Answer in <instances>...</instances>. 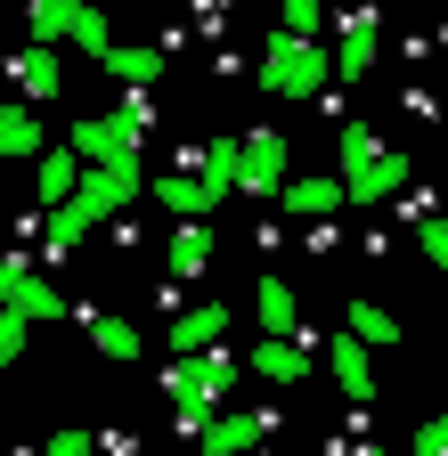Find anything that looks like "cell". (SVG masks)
I'll return each mask as SVG.
<instances>
[{"label":"cell","instance_id":"6da1fadb","mask_svg":"<svg viewBox=\"0 0 448 456\" xmlns=\"http://www.w3.org/2000/svg\"><path fill=\"white\" fill-rule=\"evenodd\" d=\"M163 391H172V408H180V432H204L220 416V399L237 391L229 342H220V351H196V359H172V367H163Z\"/></svg>","mask_w":448,"mask_h":456},{"label":"cell","instance_id":"7a4b0ae2","mask_svg":"<svg viewBox=\"0 0 448 456\" xmlns=\"http://www.w3.org/2000/svg\"><path fill=\"white\" fill-rule=\"evenodd\" d=\"M326 74H334V49L326 41H302V33H269L261 66H253L261 98H318Z\"/></svg>","mask_w":448,"mask_h":456},{"label":"cell","instance_id":"3957f363","mask_svg":"<svg viewBox=\"0 0 448 456\" xmlns=\"http://www.w3.org/2000/svg\"><path fill=\"white\" fill-rule=\"evenodd\" d=\"M139 123H147V90H123L106 114H82L66 147L82 163H139Z\"/></svg>","mask_w":448,"mask_h":456},{"label":"cell","instance_id":"277c9868","mask_svg":"<svg viewBox=\"0 0 448 456\" xmlns=\"http://www.w3.org/2000/svg\"><path fill=\"white\" fill-rule=\"evenodd\" d=\"M0 302H9V310H25L33 326H58V318H74V302H66L49 277H33V269H25V253H9V261H0Z\"/></svg>","mask_w":448,"mask_h":456},{"label":"cell","instance_id":"5b68a950","mask_svg":"<svg viewBox=\"0 0 448 456\" xmlns=\"http://www.w3.org/2000/svg\"><path fill=\"white\" fill-rule=\"evenodd\" d=\"M139 196H147V171H139V163H90V171H82V204H90L98 220H115V212L139 204Z\"/></svg>","mask_w":448,"mask_h":456},{"label":"cell","instance_id":"8992f818","mask_svg":"<svg viewBox=\"0 0 448 456\" xmlns=\"http://www.w3.org/2000/svg\"><path fill=\"white\" fill-rule=\"evenodd\" d=\"M196 440H204V456H253V448H269V440H277V416H269V408H245V416H212Z\"/></svg>","mask_w":448,"mask_h":456},{"label":"cell","instance_id":"52a82bcc","mask_svg":"<svg viewBox=\"0 0 448 456\" xmlns=\"http://www.w3.org/2000/svg\"><path fill=\"white\" fill-rule=\"evenodd\" d=\"M286 131H245V196H286Z\"/></svg>","mask_w":448,"mask_h":456},{"label":"cell","instance_id":"ba28073f","mask_svg":"<svg viewBox=\"0 0 448 456\" xmlns=\"http://www.w3.org/2000/svg\"><path fill=\"white\" fill-rule=\"evenodd\" d=\"M82 171H90V163H82L74 147H49V155L33 163V204H41V220L58 212V204H74V196H82Z\"/></svg>","mask_w":448,"mask_h":456},{"label":"cell","instance_id":"9c48e42d","mask_svg":"<svg viewBox=\"0 0 448 456\" xmlns=\"http://www.w3.org/2000/svg\"><path fill=\"white\" fill-rule=\"evenodd\" d=\"M408 180H416V163L383 147L375 163H359V171H343V196H351V204H391V196H400Z\"/></svg>","mask_w":448,"mask_h":456},{"label":"cell","instance_id":"30bf717a","mask_svg":"<svg viewBox=\"0 0 448 456\" xmlns=\"http://www.w3.org/2000/svg\"><path fill=\"white\" fill-rule=\"evenodd\" d=\"M172 359H196V351H220V342H229V302H196V310H180L172 318Z\"/></svg>","mask_w":448,"mask_h":456},{"label":"cell","instance_id":"8fae6325","mask_svg":"<svg viewBox=\"0 0 448 456\" xmlns=\"http://www.w3.org/2000/svg\"><path fill=\"white\" fill-rule=\"evenodd\" d=\"M367 351H375V342H359L351 326L326 342V367H334V383H343V399H359V408L375 399V359H367Z\"/></svg>","mask_w":448,"mask_h":456},{"label":"cell","instance_id":"7c38bea8","mask_svg":"<svg viewBox=\"0 0 448 456\" xmlns=\"http://www.w3.org/2000/svg\"><path fill=\"white\" fill-rule=\"evenodd\" d=\"M0 155H9V163H41L49 155V131H41L33 98H9V106H0Z\"/></svg>","mask_w":448,"mask_h":456},{"label":"cell","instance_id":"4fadbf2b","mask_svg":"<svg viewBox=\"0 0 448 456\" xmlns=\"http://www.w3.org/2000/svg\"><path fill=\"white\" fill-rule=\"evenodd\" d=\"M277 204H286L294 220H326L334 204H351V196H343V171H294V180H286V196H277Z\"/></svg>","mask_w":448,"mask_h":456},{"label":"cell","instance_id":"5bb4252c","mask_svg":"<svg viewBox=\"0 0 448 456\" xmlns=\"http://www.w3.org/2000/svg\"><path fill=\"white\" fill-rule=\"evenodd\" d=\"M334 33H343V41H334V74H343V82H359V74L375 66V9H351Z\"/></svg>","mask_w":448,"mask_h":456},{"label":"cell","instance_id":"9a60e30c","mask_svg":"<svg viewBox=\"0 0 448 456\" xmlns=\"http://www.w3.org/2000/svg\"><path fill=\"white\" fill-rule=\"evenodd\" d=\"M155 204L172 212V220H204V212H220V196L196 180V171H155Z\"/></svg>","mask_w":448,"mask_h":456},{"label":"cell","instance_id":"2e32d148","mask_svg":"<svg viewBox=\"0 0 448 456\" xmlns=\"http://www.w3.org/2000/svg\"><path fill=\"white\" fill-rule=\"evenodd\" d=\"M9 74H17V90H25V98H58V82H66V74H58V49H49V41H25Z\"/></svg>","mask_w":448,"mask_h":456},{"label":"cell","instance_id":"e0dca14e","mask_svg":"<svg viewBox=\"0 0 448 456\" xmlns=\"http://www.w3.org/2000/svg\"><path fill=\"white\" fill-rule=\"evenodd\" d=\"M196 180H204L212 196H229V188L245 180V139H212V147L196 155Z\"/></svg>","mask_w":448,"mask_h":456},{"label":"cell","instance_id":"ac0fdd59","mask_svg":"<svg viewBox=\"0 0 448 456\" xmlns=\"http://www.w3.org/2000/svg\"><path fill=\"white\" fill-rule=\"evenodd\" d=\"M90 228H98V212H90L82 196H74V204H58V212L41 220V253H74V245L90 237Z\"/></svg>","mask_w":448,"mask_h":456},{"label":"cell","instance_id":"d6986e66","mask_svg":"<svg viewBox=\"0 0 448 456\" xmlns=\"http://www.w3.org/2000/svg\"><path fill=\"white\" fill-rule=\"evenodd\" d=\"M253 375H261V383H302L310 359H302V342H294V334H269L261 351H253Z\"/></svg>","mask_w":448,"mask_h":456},{"label":"cell","instance_id":"ffe728a7","mask_svg":"<svg viewBox=\"0 0 448 456\" xmlns=\"http://www.w3.org/2000/svg\"><path fill=\"white\" fill-rule=\"evenodd\" d=\"M106 74H115L123 90H147V82L163 74V49H147V41H115V49H106Z\"/></svg>","mask_w":448,"mask_h":456},{"label":"cell","instance_id":"44dd1931","mask_svg":"<svg viewBox=\"0 0 448 456\" xmlns=\"http://www.w3.org/2000/svg\"><path fill=\"white\" fill-rule=\"evenodd\" d=\"M90 0H25V33L33 41H74V17Z\"/></svg>","mask_w":448,"mask_h":456},{"label":"cell","instance_id":"7402d4cb","mask_svg":"<svg viewBox=\"0 0 448 456\" xmlns=\"http://www.w3.org/2000/svg\"><path fill=\"white\" fill-rule=\"evenodd\" d=\"M163 261H172V277H196V269L212 261V228H204V220H180L172 245H163Z\"/></svg>","mask_w":448,"mask_h":456},{"label":"cell","instance_id":"603a6c76","mask_svg":"<svg viewBox=\"0 0 448 456\" xmlns=\"http://www.w3.org/2000/svg\"><path fill=\"white\" fill-rule=\"evenodd\" d=\"M294 310H302V302H294L286 277H261V285H253V318H261L269 334H294Z\"/></svg>","mask_w":448,"mask_h":456},{"label":"cell","instance_id":"cb8c5ba5","mask_svg":"<svg viewBox=\"0 0 448 456\" xmlns=\"http://www.w3.org/2000/svg\"><path fill=\"white\" fill-rule=\"evenodd\" d=\"M343 326H351L359 342H375V351H383V342H400V318H391L383 302H359V294H351V310H343Z\"/></svg>","mask_w":448,"mask_h":456},{"label":"cell","instance_id":"d4e9b609","mask_svg":"<svg viewBox=\"0 0 448 456\" xmlns=\"http://www.w3.org/2000/svg\"><path fill=\"white\" fill-rule=\"evenodd\" d=\"M90 351H106V359H139V326H123V318H90Z\"/></svg>","mask_w":448,"mask_h":456},{"label":"cell","instance_id":"484cf974","mask_svg":"<svg viewBox=\"0 0 448 456\" xmlns=\"http://www.w3.org/2000/svg\"><path fill=\"white\" fill-rule=\"evenodd\" d=\"M74 49H90L98 66H106V49H115V25H106V9H98V0H90V9L74 17Z\"/></svg>","mask_w":448,"mask_h":456},{"label":"cell","instance_id":"4316f807","mask_svg":"<svg viewBox=\"0 0 448 456\" xmlns=\"http://www.w3.org/2000/svg\"><path fill=\"white\" fill-rule=\"evenodd\" d=\"M334 155H343V171H359V163H375V155H383V139H375L367 123H343V139H334Z\"/></svg>","mask_w":448,"mask_h":456},{"label":"cell","instance_id":"83f0119b","mask_svg":"<svg viewBox=\"0 0 448 456\" xmlns=\"http://www.w3.org/2000/svg\"><path fill=\"white\" fill-rule=\"evenodd\" d=\"M318 25H326V0H286V9H277V33H302V41H318Z\"/></svg>","mask_w":448,"mask_h":456},{"label":"cell","instance_id":"f1b7e54d","mask_svg":"<svg viewBox=\"0 0 448 456\" xmlns=\"http://www.w3.org/2000/svg\"><path fill=\"white\" fill-rule=\"evenodd\" d=\"M416 253H424L432 269H448V204H440L432 220H416Z\"/></svg>","mask_w":448,"mask_h":456},{"label":"cell","instance_id":"f546056e","mask_svg":"<svg viewBox=\"0 0 448 456\" xmlns=\"http://www.w3.org/2000/svg\"><path fill=\"white\" fill-rule=\"evenodd\" d=\"M25 326H33L25 310H9V302H0V359H9V367L25 359Z\"/></svg>","mask_w":448,"mask_h":456},{"label":"cell","instance_id":"4dcf8cb0","mask_svg":"<svg viewBox=\"0 0 448 456\" xmlns=\"http://www.w3.org/2000/svg\"><path fill=\"white\" fill-rule=\"evenodd\" d=\"M41 456H90V432H82V424H66V432H49V440H41Z\"/></svg>","mask_w":448,"mask_h":456},{"label":"cell","instance_id":"1f68e13d","mask_svg":"<svg viewBox=\"0 0 448 456\" xmlns=\"http://www.w3.org/2000/svg\"><path fill=\"white\" fill-rule=\"evenodd\" d=\"M416 456H448V416H432V424H416Z\"/></svg>","mask_w":448,"mask_h":456},{"label":"cell","instance_id":"d6a6232c","mask_svg":"<svg viewBox=\"0 0 448 456\" xmlns=\"http://www.w3.org/2000/svg\"><path fill=\"white\" fill-rule=\"evenodd\" d=\"M359 456H391V448H359Z\"/></svg>","mask_w":448,"mask_h":456}]
</instances>
